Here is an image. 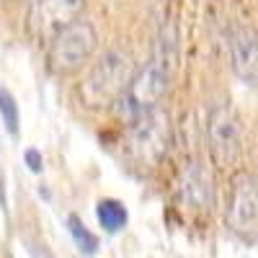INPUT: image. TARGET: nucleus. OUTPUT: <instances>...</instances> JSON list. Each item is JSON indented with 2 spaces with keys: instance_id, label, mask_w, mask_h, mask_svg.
Returning a JSON list of instances; mask_svg holds the SVG:
<instances>
[{
  "instance_id": "nucleus-1",
  "label": "nucleus",
  "mask_w": 258,
  "mask_h": 258,
  "mask_svg": "<svg viewBox=\"0 0 258 258\" xmlns=\"http://www.w3.org/2000/svg\"><path fill=\"white\" fill-rule=\"evenodd\" d=\"M135 75V62L121 49L103 52L80 85V103L91 111L111 109L124 96L129 80Z\"/></svg>"
},
{
  "instance_id": "nucleus-2",
  "label": "nucleus",
  "mask_w": 258,
  "mask_h": 258,
  "mask_svg": "<svg viewBox=\"0 0 258 258\" xmlns=\"http://www.w3.org/2000/svg\"><path fill=\"white\" fill-rule=\"evenodd\" d=\"M98 49V34L91 21H73L64 29H59L47 41V68L57 78L78 75L83 68H88Z\"/></svg>"
},
{
  "instance_id": "nucleus-3",
  "label": "nucleus",
  "mask_w": 258,
  "mask_h": 258,
  "mask_svg": "<svg viewBox=\"0 0 258 258\" xmlns=\"http://www.w3.org/2000/svg\"><path fill=\"white\" fill-rule=\"evenodd\" d=\"M170 140H173L170 116L155 106V109L132 116L126 135V153L140 168H155L168 155Z\"/></svg>"
},
{
  "instance_id": "nucleus-4",
  "label": "nucleus",
  "mask_w": 258,
  "mask_h": 258,
  "mask_svg": "<svg viewBox=\"0 0 258 258\" xmlns=\"http://www.w3.org/2000/svg\"><path fill=\"white\" fill-rule=\"evenodd\" d=\"M207 142L209 155L217 168H230L238 163L243 150V135H240V119L230 103H214L207 119Z\"/></svg>"
},
{
  "instance_id": "nucleus-5",
  "label": "nucleus",
  "mask_w": 258,
  "mask_h": 258,
  "mask_svg": "<svg viewBox=\"0 0 258 258\" xmlns=\"http://www.w3.org/2000/svg\"><path fill=\"white\" fill-rule=\"evenodd\" d=\"M225 222L235 235L243 238L258 232V178L248 170H238L230 178Z\"/></svg>"
},
{
  "instance_id": "nucleus-6",
  "label": "nucleus",
  "mask_w": 258,
  "mask_h": 258,
  "mask_svg": "<svg viewBox=\"0 0 258 258\" xmlns=\"http://www.w3.org/2000/svg\"><path fill=\"white\" fill-rule=\"evenodd\" d=\"M85 11V0H31L26 13V31L47 44V41L68 24L78 21Z\"/></svg>"
},
{
  "instance_id": "nucleus-7",
  "label": "nucleus",
  "mask_w": 258,
  "mask_h": 258,
  "mask_svg": "<svg viewBox=\"0 0 258 258\" xmlns=\"http://www.w3.org/2000/svg\"><path fill=\"white\" fill-rule=\"evenodd\" d=\"M165 91H168V70L155 59V62L145 64V68L135 70L119 103L126 109L129 116H137L147 109H155L163 101Z\"/></svg>"
},
{
  "instance_id": "nucleus-8",
  "label": "nucleus",
  "mask_w": 258,
  "mask_h": 258,
  "mask_svg": "<svg viewBox=\"0 0 258 258\" xmlns=\"http://www.w3.org/2000/svg\"><path fill=\"white\" fill-rule=\"evenodd\" d=\"M232 70L243 83L258 88V34L250 26H238L230 34Z\"/></svg>"
},
{
  "instance_id": "nucleus-9",
  "label": "nucleus",
  "mask_w": 258,
  "mask_h": 258,
  "mask_svg": "<svg viewBox=\"0 0 258 258\" xmlns=\"http://www.w3.org/2000/svg\"><path fill=\"white\" fill-rule=\"evenodd\" d=\"M178 197L186 207L199 209V212L212 207V181H209V176L204 173V168L199 163H188L181 170Z\"/></svg>"
},
{
  "instance_id": "nucleus-10",
  "label": "nucleus",
  "mask_w": 258,
  "mask_h": 258,
  "mask_svg": "<svg viewBox=\"0 0 258 258\" xmlns=\"http://www.w3.org/2000/svg\"><path fill=\"white\" fill-rule=\"evenodd\" d=\"M96 217H98V225L106 232H119L129 222V212L119 199H101L96 204Z\"/></svg>"
},
{
  "instance_id": "nucleus-11",
  "label": "nucleus",
  "mask_w": 258,
  "mask_h": 258,
  "mask_svg": "<svg viewBox=\"0 0 258 258\" xmlns=\"http://www.w3.org/2000/svg\"><path fill=\"white\" fill-rule=\"evenodd\" d=\"M68 230L73 235V243L78 245V250L83 255H96L98 253V235H93L88 227H85V222L78 217V214H70L68 217Z\"/></svg>"
},
{
  "instance_id": "nucleus-12",
  "label": "nucleus",
  "mask_w": 258,
  "mask_h": 258,
  "mask_svg": "<svg viewBox=\"0 0 258 258\" xmlns=\"http://www.w3.org/2000/svg\"><path fill=\"white\" fill-rule=\"evenodd\" d=\"M0 119L6 124V132L16 140L21 132V111H18V103L8 88H0Z\"/></svg>"
},
{
  "instance_id": "nucleus-13",
  "label": "nucleus",
  "mask_w": 258,
  "mask_h": 258,
  "mask_svg": "<svg viewBox=\"0 0 258 258\" xmlns=\"http://www.w3.org/2000/svg\"><path fill=\"white\" fill-rule=\"evenodd\" d=\"M24 160H26V165H29L31 173H41V170H44V158H41V153H39L36 147H29V150H26Z\"/></svg>"
}]
</instances>
